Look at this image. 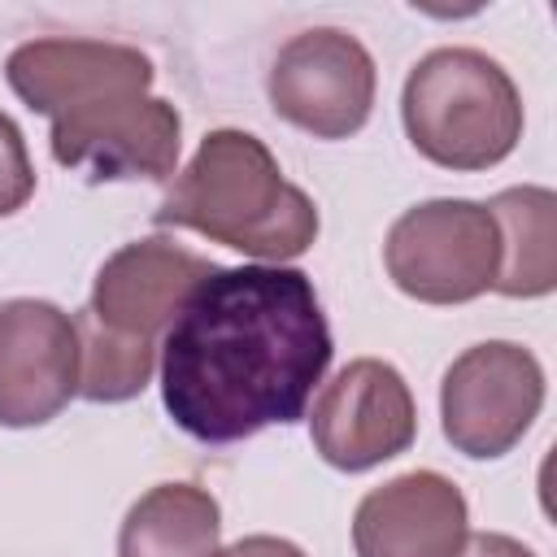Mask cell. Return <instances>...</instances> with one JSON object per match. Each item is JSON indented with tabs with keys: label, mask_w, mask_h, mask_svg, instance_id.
I'll list each match as a JSON object with an SVG mask.
<instances>
[{
	"label": "cell",
	"mask_w": 557,
	"mask_h": 557,
	"mask_svg": "<svg viewBox=\"0 0 557 557\" xmlns=\"http://www.w3.org/2000/svg\"><path fill=\"white\" fill-rule=\"evenodd\" d=\"M117 557H222V509L196 483H157L122 518Z\"/></svg>",
	"instance_id": "obj_13"
},
{
	"label": "cell",
	"mask_w": 557,
	"mask_h": 557,
	"mask_svg": "<svg viewBox=\"0 0 557 557\" xmlns=\"http://www.w3.org/2000/svg\"><path fill=\"white\" fill-rule=\"evenodd\" d=\"M374 57L339 26H313L292 35L270 61V104L283 122L313 139H348L374 109Z\"/></svg>",
	"instance_id": "obj_6"
},
{
	"label": "cell",
	"mask_w": 557,
	"mask_h": 557,
	"mask_svg": "<svg viewBox=\"0 0 557 557\" xmlns=\"http://www.w3.org/2000/svg\"><path fill=\"white\" fill-rule=\"evenodd\" d=\"M500 235L496 292L535 300L557 287V196L548 187H509L487 200Z\"/></svg>",
	"instance_id": "obj_14"
},
{
	"label": "cell",
	"mask_w": 557,
	"mask_h": 557,
	"mask_svg": "<svg viewBox=\"0 0 557 557\" xmlns=\"http://www.w3.org/2000/svg\"><path fill=\"white\" fill-rule=\"evenodd\" d=\"M470 535V509L440 470H409L366 492L352 513L357 557H457Z\"/></svg>",
	"instance_id": "obj_12"
},
{
	"label": "cell",
	"mask_w": 557,
	"mask_h": 557,
	"mask_svg": "<svg viewBox=\"0 0 557 557\" xmlns=\"http://www.w3.org/2000/svg\"><path fill=\"white\" fill-rule=\"evenodd\" d=\"M313 278L292 265H213L161 344V400L200 444H235L305 418L331 366Z\"/></svg>",
	"instance_id": "obj_1"
},
{
	"label": "cell",
	"mask_w": 557,
	"mask_h": 557,
	"mask_svg": "<svg viewBox=\"0 0 557 557\" xmlns=\"http://www.w3.org/2000/svg\"><path fill=\"white\" fill-rule=\"evenodd\" d=\"M52 157L91 183L170 178L183 148L178 109L161 96H113L52 122Z\"/></svg>",
	"instance_id": "obj_8"
},
{
	"label": "cell",
	"mask_w": 557,
	"mask_h": 557,
	"mask_svg": "<svg viewBox=\"0 0 557 557\" xmlns=\"http://www.w3.org/2000/svg\"><path fill=\"white\" fill-rule=\"evenodd\" d=\"M457 557H535V553L522 540H513V535L479 531V535H466V544H461Z\"/></svg>",
	"instance_id": "obj_17"
},
{
	"label": "cell",
	"mask_w": 557,
	"mask_h": 557,
	"mask_svg": "<svg viewBox=\"0 0 557 557\" xmlns=\"http://www.w3.org/2000/svg\"><path fill=\"white\" fill-rule=\"evenodd\" d=\"M213 274V261L174 244V239H131L104 265L91 283L87 313L104 322L109 331L152 339L174 322L183 300Z\"/></svg>",
	"instance_id": "obj_11"
},
{
	"label": "cell",
	"mask_w": 557,
	"mask_h": 557,
	"mask_svg": "<svg viewBox=\"0 0 557 557\" xmlns=\"http://www.w3.org/2000/svg\"><path fill=\"white\" fill-rule=\"evenodd\" d=\"M4 78L13 96L44 113L70 117L113 96H139L152 87V61L131 44L104 39H30L9 52Z\"/></svg>",
	"instance_id": "obj_10"
},
{
	"label": "cell",
	"mask_w": 557,
	"mask_h": 557,
	"mask_svg": "<svg viewBox=\"0 0 557 557\" xmlns=\"http://www.w3.org/2000/svg\"><path fill=\"white\" fill-rule=\"evenodd\" d=\"M383 261L405 296L422 305H466L496 283L500 235L479 200H422L392 222Z\"/></svg>",
	"instance_id": "obj_4"
},
{
	"label": "cell",
	"mask_w": 557,
	"mask_h": 557,
	"mask_svg": "<svg viewBox=\"0 0 557 557\" xmlns=\"http://www.w3.org/2000/svg\"><path fill=\"white\" fill-rule=\"evenodd\" d=\"M400 117L409 144L444 170L500 165L522 139V96L479 48L426 52L405 78Z\"/></svg>",
	"instance_id": "obj_3"
},
{
	"label": "cell",
	"mask_w": 557,
	"mask_h": 557,
	"mask_svg": "<svg viewBox=\"0 0 557 557\" xmlns=\"http://www.w3.org/2000/svg\"><path fill=\"white\" fill-rule=\"evenodd\" d=\"M78 396V331L52 300L0 305V426H44Z\"/></svg>",
	"instance_id": "obj_9"
},
{
	"label": "cell",
	"mask_w": 557,
	"mask_h": 557,
	"mask_svg": "<svg viewBox=\"0 0 557 557\" xmlns=\"http://www.w3.org/2000/svg\"><path fill=\"white\" fill-rule=\"evenodd\" d=\"M222 557H305V553L278 535H244L231 548H222Z\"/></svg>",
	"instance_id": "obj_18"
},
{
	"label": "cell",
	"mask_w": 557,
	"mask_h": 557,
	"mask_svg": "<svg viewBox=\"0 0 557 557\" xmlns=\"http://www.w3.org/2000/svg\"><path fill=\"white\" fill-rule=\"evenodd\" d=\"M157 226H183L213 244H226L261 265H283L313 248L318 205L283 178L274 152L235 126L209 131L170 183Z\"/></svg>",
	"instance_id": "obj_2"
},
{
	"label": "cell",
	"mask_w": 557,
	"mask_h": 557,
	"mask_svg": "<svg viewBox=\"0 0 557 557\" xmlns=\"http://www.w3.org/2000/svg\"><path fill=\"white\" fill-rule=\"evenodd\" d=\"M544 409V366L513 339H483L466 348L440 383L444 440L474 457H505Z\"/></svg>",
	"instance_id": "obj_5"
},
{
	"label": "cell",
	"mask_w": 557,
	"mask_h": 557,
	"mask_svg": "<svg viewBox=\"0 0 557 557\" xmlns=\"http://www.w3.org/2000/svg\"><path fill=\"white\" fill-rule=\"evenodd\" d=\"M35 196V165L22 139V126L0 113V218L17 213Z\"/></svg>",
	"instance_id": "obj_16"
},
{
	"label": "cell",
	"mask_w": 557,
	"mask_h": 557,
	"mask_svg": "<svg viewBox=\"0 0 557 557\" xmlns=\"http://www.w3.org/2000/svg\"><path fill=\"white\" fill-rule=\"evenodd\" d=\"M418 435V409L405 374L379 357L348 361L313 400L309 440L326 466L361 474L400 457Z\"/></svg>",
	"instance_id": "obj_7"
},
{
	"label": "cell",
	"mask_w": 557,
	"mask_h": 557,
	"mask_svg": "<svg viewBox=\"0 0 557 557\" xmlns=\"http://www.w3.org/2000/svg\"><path fill=\"white\" fill-rule=\"evenodd\" d=\"M74 331H78V396L96 405H117L148 387L157 366L152 339L109 331L87 309L74 318Z\"/></svg>",
	"instance_id": "obj_15"
}]
</instances>
